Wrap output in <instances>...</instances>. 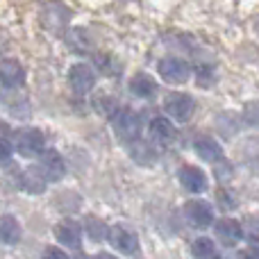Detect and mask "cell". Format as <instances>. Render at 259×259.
<instances>
[{"instance_id": "cell-25", "label": "cell", "mask_w": 259, "mask_h": 259, "mask_svg": "<svg viewBox=\"0 0 259 259\" xmlns=\"http://www.w3.org/2000/svg\"><path fill=\"white\" fill-rule=\"evenodd\" d=\"M241 118H243V123H246L248 127L259 130V100H252V103H248L246 107H243Z\"/></svg>"}, {"instance_id": "cell-10", "label": "cell", "mask_w": 259, "mask_h": 259, "mask_svg": "<svg viewBox=\"0 0 259 259\" xmlns=\"http://www.w3.org/2000/svg\"><path fill=\"white\" fill-rule=\"evenodd\" d=\"M214 232H216V239H219L223 246H228V248H234L243 239L241 223H239V221H234V219H221V221H216Z\"/></svg>"}, {"instance_id": "cell-18", "label": "cell", "mask_w": 259, "mask_h": 259, "mask_svg": "<svg viewBox=\"0 0 259 259\" xmlns=\"http://www.w3.org/2000/svg\"><path fill=\"white\" fill-rule=\"evenodd\" d=\"M130 157H132L139 166H152L157 161L155 148H152L150 143L141 141V139H137V141L130 143Z\"/></svg>"}, {"instance_id": "cell-33", "label": "cell", "mask_w": 259, "mask_h": 259, "mask_svg": "<svg viewBox=\"0 0 259 259\" xmlns=\"http://www.w3.org/2000/svg\"><path fill=\"white\" fill-rule=\"evenodd\" d=\"M96 259H118V257H114V255H107V252H100V255L96 257Z\"/></svg>"}, {"instance_id": "cell-35", "label": "cell", "mask_w": 259, "mask_h": 259, "mask_svg": "<svg viewBox=\"0 0 259 259\" xmlns=\"http://www.w3.org/2000/svg\"><path fill=\"white\" fill-rule=\"evenodd\" d=\"M257 30H259V18H257Z\"/></svg>"}, {"instance_id": "cell-3", "label": "cell", "mask_w": 259, "mask_h": 259, "mask_svg": "<svg viewBox=\"0 0 259 259\" xmlns=\"http://www.w3.org/2000/svg\"><path fill=\"white\" fill-rule=\"evenodd\" d=\"M68 21H71V12L62 3H48L41 12V25L53 34H62L68 27Z\"/></svg>"}, {"instance_id": "cell-23", "label": "cell", "mask_w": 259, "mask_h": 259, "mask_svg": "<svg viewBox=\"0 0 259 259\" xmlns=\"http://www.w3.org/2000/svg\"><path fill=\"white\" fill-rule=\"evenodd\" d=\"M94 62H96V68H98L103 75H118V73H121V64L107 53H98L94 57Z\"/></svg>"}, {"instance_id": "cell-31", "label": "cell", "mask_w": 259, "mask_h": 259, "mask_svg": "<svg viewBox=\"0 0 259 259\" xmlns=\"http://www.w3.org/2000/svg\"><path fill=\"white\" fill-rule=\"evenodd\" d=\"M3 164H7L9 157H12V148H9V137H7V127H5V137H3Z\"/></svg>"}, {"instance_id": "cell-24", "label": "cell", "mask_w": 259, "mask_h": 259, "mask_svg": "<svg viewBox=\"0 0 259 259\" xmlns=\"http://www.w3.org/2000/svg\"><path fill=\"white\" fill-rule=\"evenodd\" d=\"M94 105H96V109H98L103 116H109L112 118L114 114L118 112L116 109V100H114V96H107V94H100L98 98L94 100Z\"/></svg>"}, {"instance_id": "cell-2", "label": "cell", "mask_w": 259, "mask_h": 259, "mask_svg": "<svg viewBox=\"0 0 259 259\" xmlns=\"http://www.w3.org/2000/svg\"><path fill=\"white\" fill-rule=\"evenodd\" d=\"M14 148H16L18 155L23 157H36V155H44V148H46V139L39 130L34 127H27L21 130L14 139Z\"/></svg>"}, {"instance_id": "cell-21", "label": "cell", "mask_w": 259, "mask_h": 259, "mask_svg": "<svg viewBox=\"0 0 259 259\" xmlns=\"http://www.w3.org/2000/svg\"><path fill=\"white\" fill-rule=\"evenodd\" d=\"M84 232L87 237L91 239V241H105V239L109 237V228L105 221H100L98 216H89V219L84 221Z\"/></svg>"}, {"instance_id": "cell-9", "label": "cell", "mask_w": 259, "mask_h": 259, "mask_svg": "<svg viewBox=\"0 0 259 259\" xmlns=\"http://www.w3.org/2000/svg\"><path fill=\"white\" fill-rule=\"evenodd\" d=\"M82 225L75 221H62V223L55 225V239H57L62 246L71 248V250H80L82 246Z\"/></svg>"}, {"instance_id": "cell-28", "label": "cell", "mask_w": 259, "mask_h": 259, "mask_svg": "<svg viewBox=\"0 0 259 259\" xmlns=\"http://www.w3.org/2000/svg\"><path fill=\"white\" fill-rule=\"evenodd\" d=\"M216 180L219 182H228V180H232V164L225 159H221L219 164H216Z\"/></svg>"}, {"instance_id": "cell-13", "label": "cell", "mask_w": 259, "mask_h": 259, "mask_svg": "<svg viewBox=\"0 0 259 259\" xmlns=\"http://www.w3.org/2000/svg\"><path fill=\"white\" fill-rule=\"evenodd\" d=\"M0 80H3V89H18V87L25 82V71L16 59H5L3 68H0Z\"/></svg>"}, {"instance_id": "cell-5", "label": "cell", "mask_w": 259, "mask_h": 259, "mask_svg": "<svg viewBox=\"0 0 259 259\" xmlns=\"http://www.w3.org/2000/svg\"><path fill=\"white\" fill-rule=\"evenodd\" d=\"M109 243H112V248L116 252H121V255H137L139 250V239L137 234H134V230H130L127 225H112L109 228Z\"/></svg>"}, {"instance_id": "cell-22", "label": "cell", "mask_w": 259, "mask_h": 259, "mask_svg": "<svg viewBox=\"0 0 259 259\" xmlns=\"http://www.w3.org/2000/svg\"><path fill=\"white\" fill-rule=\"evenodd\" d=\"M191 255H193V259H216L219 252H216V246L211 239L200 237L191 243Z\"/></svg>"}, {"instance_id": "cell-1", "label": "cell", "mask_w": 259, "mask_h": 259, "mask_svg": "<svg viewBox=\"0 0 259 259\" xmlns=\"http://www.w3.org/2000/svg\"><path fill=\"white\" fill-rule=\"evenodd\" d=\"M112 127H114V132H116L118 139L132 143V141H137L139 132H141V118H139L137 112L123 107L112 116Z\"/></svg>"}, {"instance_id": "cell-8", "label": "cell", "mask_w": 259, "mask_h": 259, "mask_svg": "<svg viewBox=\"0 0 259 259\" xmlns=\"http://www.w3.org/2000/svg\"><path fill=\"white\" fill-rule=\"evenodd\" d=\"M68 84H71V89L75 91V94H80V96L89 94V91L94 89V84H96L94 68L87 66V64H75V66L68 71Z\"/></svg>"}, {"instance_id": "cell-15", "label": "cell", "mask_w": 259, "mask_h": 259, "mask_svg": "<svg viewBox=\"0 0 259 259\" xmlns=\"http://www.w3.org/2000/svg\"><path fill=\"white\" fill-rule=\"evenodd\" d=\"M41 168H44L46 178L50 182H59L64 178V173H66V164H64L62 155L57 150H48L41 155Z\"/></svg>"}, {"instance_id": "cell-12", "label": "cell", "mask_w": 259, "mask_h": 259, "mask_svg": "<svg viewBox=\"0 0 259 259\" xmlns=\"http://www.w3.org/2000/svg\"><path fill=\"white\" fill-rule=\"evenodd\" d=\"M18 182H21L23 191L34 196V193H44L46 191V184H48L50 180L46 178V173H44V168H41V166H39V168H36V166H32V168L23 170Z\"/></svg>"}, {"instance_id": "cell-19", "label": "cell", "mask_w": 259, "mask_h": 259, "mask_svg": "<svg viewBox=\"0 0 259 259\" xmlns=\"http://www.w3.org/2000/svg\"><path fill=\"white\" fill-rule=\"evenodd\" d=\"M130 91H132L137 98L148 100L157 94V84L150 75H146V73H137V75L130 80Z\"/></svg>"}, {"instance_id": "cell-27", "label": "cell", "mask_w": 259, "mask_h": 259, "mask_svg": "<svg viewBox=\"0 0 259 259\" xmlns=\"http://www.w3.org/2000/svg\"><path fill=\"white\" fill-rule=\"evenodd\" d=\"M196 77H198V84L200 87H211L214 84V80H216V73H214V68L211 66H200L198 68V73H196Z\"/></svg>"}, {"instance_id": "cell-34", "label": "cell", "mask_w": 259, "mask_h": 259, "mask_svg": "<svg viewBox=\"0 0 259 259\" xmlns=\"http://www.w3.org/2000/svg\"><path fill=\"white\" fill-rule=\"evenodd\" d=\"M73 259H91V257H87V255H82V252H77V255L73 257Z\"/></svg>"}, {"instance_id": "cell-7", "label": "cell", "mask_w": 259, "mask_h": 259, "mask_svg": "<svg viewBox=\"0 0 259 259\" xmlns=\"http://www.w3.org/2000/svg\"><path fill=\"white\" fill-rule=\"evenodd\" d=\"M166 112H168V116L175 118V121L187 123V121H191L193 112H196V100L189 94H173L166 100Z\"/></svg>"}, {"instance_id": "cell-4", "label": "cell", "mask_w": 259, "mask_h": 259, "mask_svg": "<svg viewBox=\"0 0 259 259\" xmlns=\"http://www.w3.org/2000/svg\"><path fill=\"white\" fill-rule=\"evenodd\" d=\"M184 219L191 228L196 230H205L214 223V209L207 200H189L184 205Z\"/></svg>"}, {"instance_id": "cell-17", "label": "cell", "mask_w": 259, "mask_h": 259, "mask_svg": "<svg viewBox=\"0 0 259 259\" xmlns=\"http://www.w3.org/2000/svg\"><path fill=\"white\" fill-rule=\"evenodd\" d=\"M66 44H68V48L77 55H87V53H91V48H94L91 36L87 34V30H82V27H73V30L66 32Z\"/></svg>"}, {"instance_id": "cell-6", "label": "cell", "mask_w": 259, "mask_h": 259, "mask_svg": "<svg viewBox=\"0 0 259 259\" xmlns=\"http://www.w3.org/2000/svg\"><path fill=\"white\" fill-rule=\"evenodd\" d=\"M159 75L164 77L170 84H180V82H187L191 75V66H189L187 59L182 57H164L159 62Z\"/></svg>"}, {"instance_id": "cell-14", "label": "cell", "mask_w": 259, "mask_h": 259, "mask_svg": "<svg viewBox=\"0 0 259 259\" xmlns=\"http://www.w3.org/2000/svg\"><path fill=\"white\" fill-rule=\"evenodd\" d=\"M180 184L189 193H202L207 189V175L196 166H182L180 168Z\"/></svg>"}, {"instance_id": "cell-11", "label": "cell", "mask_w": 259, "mask_h": 259, "mask_svg": "<svg viewBox=\"0 0 259 259\" xmlns=\"http://www.w3.org/2000/svg\"><path fill=\"white\" fill-rule=\"evenodd\" d=\"M148 137H150L152 143L168 146V143H173V139H175V127L168 118L155 116L150 123H148Z\"/></svg>"}, {"instance_id": "cell-32", "label": "cell", "mask_w": 259, "mask_h": 259, "mask_svg": "<svg viewBox=\"0 0 259 259\" xmlns=\"http://www.w3.org/2000/svg\"><path fill=\"white\" fill-rule=\"evenodd\" d=\"M241 259H259V248H250L241 255Z\"/></svg>"}, {"instance_id": "cell-20", "label": "cell", "mask_w": 259, "mask_h": 259, "mask_svg": "<svg viewBox=\"0 0 259 259\" xmlns=\"http://www.w3.org/2000/svg\"><path fill=\"white\" fill-rule=\"evenodd\" d=\"M0 239H3L5 246L18 243V239H21V225H18V221L14 219V216L5 214L3 219H0Z\"/></svg>"}, {"instance_id": "cell-29", "label": "cell", "mask_w": 259, "mask_h": 259, "mask_svg": "<svg viewBox=\"0 0 259 259\" xmlns=\"http://www.w3.org/2000/svg\"><path fill=\"white\" fill-rule=\"evenodd\" d=\"M216 200H219V205L223 207V209H234V205H237V200L230 198V193L225 191V189H219V191H216Z\"/></svg>"}, {"instance_id": "cell-26", "label": "cell", "mask_w": 259, "mask_h": 259, "mask_svg": "<svg viewBox=\"0 0 259 259\" xmlns=\"http://www.w3.org/2000/svg\"><path fill=\"white\" fill-rule=\"evenodd\" d=\"M246 164L250 170H255L259 175V139L257 141H250L246 146Z\"/></svg>"}, {"instance_id": "cell-16", "label": "cell", "mask_w": 259, "mask_h": 259, "mask_svg": "<svg viewBox=\"0 0 259 259\" xmlns=\"http://www.w3.org/2000/svg\"><path fill=\"white\" fill-rule=\"evenodd\" d=\"M193 150H196V155L200 157L202 161H221L223 159V148H221V143L216 141V139L211 137H200L196 139V143H193Z\"/></svg>"}, {"instance_id": "cell-30", "label": "cell", "mask_w": 259, "mask_h": 259, "mask_svg": "<svg viewBox=\"0 0 259 259\" xmlns=\"http://www.w3.org/2000/svg\"><path fill=\"white\" fill-rule=\"evenodd\" d=\"M41 259H68V257H66V252H64V250H59V248L50 246V248H46V250H44Z\"/></svg>"}]
</instances>
